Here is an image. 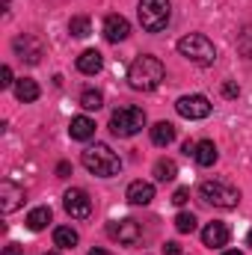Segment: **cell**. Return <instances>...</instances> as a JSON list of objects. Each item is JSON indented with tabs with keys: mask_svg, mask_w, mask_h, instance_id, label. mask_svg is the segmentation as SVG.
I'll return each instance as SVG.
<instances>
[{
	"mask_svg": "<svg viewBox=\"0 0 252 255\" xmlns=\"http://www.w3.org/2000/svg\"><path fill=\"white\" fill-rule=\"evenodd\" d=\"M247 244H250V250H252V229H250V235H247Z\"/></svg>",
	"mask_w": 252,
	"mask_h": 255,
	"instance_id": "36",
	"label": "cell"
},
{
	"mask_svg": "<svg viewBox=\"0 0 252 255\" xmlns=\"http://www.w3.org/2000/svg\"><path fill=\"white\" fill-rule=\"evenodd\" d=\"M107 235H110L113 241L125 244V247H133V244L142 241V229H139V223H133V220H113V223L107 226Z\"/></svg>",
	"mask_w": 252,
	"mask_h": 255,
	"instance_id": "9",
	"label": "cell"
},
{
	"mask_svg": "<svg viewBox=\"0 0 252 255\" xmlns=\"http://www.w3.org/2000/svg\"><path fill=\"white\" fill-rule=\"evenodd\" d=\"M15 98H18L21 104H33V101L39 98V83H36L33 77H21V80H15Z\"/></svg>",
	"mask_w": 252,
	"mask_h": 255,
	"instance_id": "18",
	"label": "cell"
},
{
	"mask_svg": "<svg viewBox=\"0 0 252 255\" xmlns=\"http://www.w3.org/2000/svg\"><path fill=\"white\" fill-rule=\"evenodd\" d=\"M80 107L83 110H101L104 107V95L98 89H83L80 92Z\"/></svg>",
	"mask_w": 252,
	"mask_h": 255,
	"instance_id": "24",
	"label": "cell"
},
{
	"mask_svg": "<svg viewBox=\"0 0 252 255\" xmlns=\"http://www.w3.org/2000/svg\"><path fill=\"white\" fill-rule=\"evenodd\" d=\"M48 223H51V208H48V205L33 208V211L27 214V229H30V232H42Z\"/></svg>",
	"mask_w": 252,
	"mask_h": 255,
	"instance_id": "20",
	"label": "cell"
},
{
	"mask_svg": "<svg viewBox=\"0 0 252 255\" xmlns=\"http://www.w3.org/2000/svg\"><path fill=\"white\" fill-rule=\"evenodd\" d=\"M0 77H3V80H0V86H3V89L15 86V80H12V68H9V65H3V68H0Z\"/></svg>",
	"mask_w": 252,
	"mask_h": 255,
	"instance_id": "27",
	"label": "cell"
},
{
	"mask_svg": "<svg viewBox=\"0 0 252 255\" xmlns=\"http://www.w3.org/2000/svg\"><path fill=\"white\" fill-rule=\"evenodd\" d=\"M68 136H71V139H80V142L92 139V136H95V122H92L89 116H74L71 125H68Z\"/></svg>",
	"mask_w": 252,
	"mask_h": 255,
	"instance_id": "16",
	"label": "cell"
},
{
	"mask_svg": "<svg viewBox=\"0 0 252 255\" xmlns=\"http://www.w3.org/2000/svg\"><path fill=\"white\" fill-rule=\"evenodd\" d=\"M241 54L244 57H252V27L241 33Z\"/></svg>",
	"mask_w": 252,
	"mask_h": 255,
	"instance_id": "26",
	"label": "cell"
},
{
	"mask_svg": "<svg viewBox=\"0 0 252 255\" xmlns=\"http://www.w3.org/2000/svg\"><path fill=\"white\" fill-rule=\"evenodd\" d=\"M196 226H199L196 214H187V211H181V214L175 217V229H178L181 235H193V232H196Z\"/></svg>",
	"mask_w": 252,
	"mask_h": 255,
	"instance_id": "25",
	"label": "cell"
},
{
	"mask_svg": "<svg viewBox=\"0 0 252 255\" xmlns=\"http://www.w3.org/2000/svg\"><path fill=\"white\" fill-rule=\"evenodd\" d=\"M163 255H181V247H178L175 241H169V244L163 247Z\"/></svg>",
	"mask_w": 252,
	"mask_h": 255,
	"instance_id": "31",
	"label": "cell"
},
{
	"mask_svg": "<svg viewBox=\"0 0 252 255\" xmlns=\"http://www.w3.org/2000/svg\"><path fill=\"white\" fill-rule=\"evenodd\" d=\"M145 128V113L139 107H119L113 116H110V130L113 136H133Z\"/></svg>",
	"mask_w": 252,
	"mask_h": 255,
	"instance_id": "6",
	"label": "cell"
},
{
	"mask_svg": "<svg viewBox=\"0 0 252 255\" xmlns=\"http://www.w3.org/2000/svg\"><path fill=\"white\" fill-rule=\"evenodd\" d=\"M104 68V57H101V51H95V48H89V51H83L80 57H77V71L80 74H98Z\"/></svg>",
	"mask_w": 252,
	"mask_h": 255,
	"instance_id": "15",
	"label": "cell"
},
{
	"mask_svg": "<svg viewBox=\"0 0 252 255\" xmlns=\"http://www.w3.org/2000/svg\"><path fill=\"white\" fill-rule=\"evenodd\" d=\"M199 199H202L205 205H214V208L229 211V208H238L241 190L232 187V184H226V181H202V184H199Z\"/></svg>",
	"mask_w": 252,
	"mask_h": 255,
	"instance_id": "5",
	"label": "cell"
},
{
	"mask_svg": "<svg viewBox=\"0 0 252 255\" xmlns=\"http://www.w3.org/2000/svg\"><path fill=\"white\" fill-rule=\"evenodd\" d=\"M223 255H244V253H238V250H229V253H223Z\"/></svg>",
	"mask_w": 252,
	"mask_h": 255,
	"instance_id": "35",
	"label": "cell"
},
{
	"mask_svg": "<svg viewBox=\"0 0 252 255\" xmlns=\"http://www.w3.org/2000/svg\"><path fill=\"white\" fill-rule=\"evenodd\" d=\"M127 33H130V24H127L125 15H107L104 18V39L107 42H113V45H119V42H125Z\"/></svg>",
	"mask_w": 252,
	"mask_h": 255,
	"instance_id": "11",
	"label": "cell"
},
{
	"mask_svg": "<svg viewBox=\"0 0 252 255\" xmlns=\"http://www.w3.org/2000/svg\"><path fill=\"white\" fill-rule=\"evenodd\" d=\"M175 175H178V163L175 160H169V157H160L157 163H154V178L157 181H175Z\"/></svg>",
	"mask_w": 252,
	"mask_h": 255,
	"instance_id": "22",
	"label": "cell"
},
{
	"mask_svg": "<svg viewBox=\"0 0 252 255\" xmlns=\"http://www.w3.org/2000/svg\"><path fill=\"white\" fill-rule=\"evenodd\" d=\"M12 48H15V54H18L24 63H30V65H39L42 57H45L42 42H39L36 36H18V39L12 42Z\"/></svg>",
	"mask_w": 252,
	"mask_h": 255,
	"instance_id": "10",
	"label": "cell"
},
{
	"mask_svg": "<svg viewBox=\"0 0 252 255\" xmlns=\"http://www.w3.org/2000/svg\"><path fill=\"white\" fill-rule=\"evenodd\" d=\"M136 15H139V24L145 33H160V30H166V24L172 18V6H169V0H139Z\"/></svg>",
	"mask_w": 252,
	"mask_h": 255,
	"instance_id": "4",
	"label": "cell"
},
{
	"mask_svg": "<svg viewBox=\"0 0 252 255\" xmlns=\"http://www.w3.org/2000/svg\"><path fill=\"white\" fill-rule=\"evenodd\" d=\"M45 255H60V253H45Z\"/></svg>",
	"mask_w": 252,
	"mask_h": 255,
	"instance_id": "37",
	"label": "cell"
},
{
	"mask_svg": "<svg viewBox=\"0 0 252 255\" xmlns=\"http://www.w3.org/2000/svg\"><path fill=\"white\" fill-rule=\"evenodd\" d=\"M172 139H175V125H172V122H157V125L151 128V142H154V145L163 148V145H169Z\"/></svg>",
	"mask_w": 252,
	"mask_h": 255,
	"instance_id": "21",
	"label": "cell"
},
{
	"mask_svg": "<svg viewBox=\"0 0 252 255\" xmlns=\"http://www.w3.org/2000/svg\"><path fill=\"white\" fill-rule=\"evenodd\" d=\"M187 199H190V190H187V187H178V190L172 193V202H175V205H184Z\"/></svg>",
	"mask_w": 252,
	"mask_h": 255,
	"instance_id": "29",
	"label": "cell"
},
{
	"mask_svg": "<svg viewBox=\"0 0 252 255\" xmlns=\"http://www.w3.org/2000/svg\"><path fill=\"white\" fill-rule=\"evenodd\" d=\"M154 199V184L151 181H130L127 184V202L130 205H148Z\"/></svg>",
	"mask_w": 252,
	"mask_h": 255,
	"instance_id": "14",
	"label": "cell"
},
{
	"mask_svg": "<svg viewBox=\"0 0 252 255\" xmlns=\"http://www.w3.org/2000/svg\"><path fill=\"white\" fill-rule=\"evenodd\" d=\"M77 232L71 229V226H57L54 229V247H60V250H74L77 247Z\"/></svg>",
	"mask_w": 252,
	"mask_h": 255,
	"instance_id": "19",
	"label": "cell"
},
{
	"mask_svg": "<svg viewBox=\"0 0 252 255\" xmlns=\"http://www.w3.org/2000/svg\"><path fill=\"white\" fill-rule=\"evenodd\" d=\"M223 95H226V98H238V95H241V86H238L235 80H229V83H223Z\"/></svg>",
	"mask_w": 252,
	"mask_h": 255,
	"instance_id": "28",
	"label": "cell"
},
{
	"mask_svg": "<svg viewBox=\"0 0 252 255\" xmlns=\"http://www.w3.org/2000/svg\"><path fill=\"white\" fill-rule=\"evenodd\" d=\"M68 33H71L74 39H86V36L92 33V27H89V18H86V15H74V18L68 21Z\"/></svg>",
	"mask_w": 252,
	"mask_h": 255,
	"instance_id": "23",
	"label": "cell"
},
{
	"mask_svg": "<svg viewBox=\"0 0 252 255\" xmlns=\"http://www.w3.org/2000/svg\"><path fill=\"white\" fill-rule=\"evenodd\" d=\"M80 160H83V166H86L92 175H98V178H113V175L122 172V157H119L110 145H104V142L89 145Z\"/></svg>",
	"mask_w": 252,
	"mask_h": 255,
	"instance_id": "2",
	"label": "cell"
},
{
	"mask_svg": "<svg viewBox=\"0 0 252 255\" xmlns=\"http://www.w3.org/2000/svg\"><path fill=\"white\" fill-rule=\"evenodd\" d=\"M63 208L68 217H74V220H86L89 214H92V199H89V193L80 190V187H71V190H65L63 196Z\"/></svg>",
	"mask_w": 252,
	"mask_h": 255,
	"instance_id": "8",
	"label": "cell"
},
{
	"mask_svg": "<svg viewBox=\"0 0 252 255\" xmlns=\"http://www.w3.org/2000/svg\"><path fill=\"white\" fill-rule=\"evenodd\" d=\"M89 255H113V253H107V250H98V247H95V250H89Z\"/></svg>",
	"mask_w": 252,
	"mask_h": 255,
	"instance_id": "34",
	"label": "cell"
},
{
	"mask_svg": "<svg viewBox=\"0 0 252 255\" xmlns=\"http://www.w3.org/2000/svg\"><path fill=\"white\" fill-rule=\"evenodd\" d=\"M217 145L211 142V139H199L196 142V148H193V160L199 163V166H214L217 163Z\"/></svg>",
	"mask_w": 252,
	"mask_h": 255,
	"instance_id": "17",
	"label": "cell"
},
{
	"mask_svg": "<svg viewBox=\"0 0 252 255\" xmlns=\"http://www.w3.org/2000/svg\"><path fill=\"white\" fill-rule=\"evenodd\" d=\"M21 205H24V187H18L12 181H3L0 184V208H3V214H12Z\"/></svg>",
	"mask_w": 252,
	"mask_h": 255,
	"instance_id": "13",
	"label": "cell"
},
{
	"mask_svg": "<svg viewBox=\"0 0 252 255\" xmlns=\"http://www.w3.org/2000/svg\"><path fill=\"white\" fill-rule=\"evenodd\" d=\"M163 77H166V68L163 63L157 60V57H151V54H142V57H136L130 68H127V80H130V86L136 89V92H151V89H157L160 83H163Z\"/></svg>",
	"mask_w": 252,
	"mask_h": 255,
	"instance_id": "1",
	"label": "cell"
},
{
	"mask_svg": "<svg viewBox=\"0 0 252 255\" xmlns=\"http://www.w3.org/2000/svg\"><path fill=\"white\" fill-rule=\"evenodd\" d=\"M57 175H60V178H68V175H71V163H68V160H60V163H57Z\"/></svg>",
	"mask_w": 252,
	"mask_h": 255,
	"instance_id": "30",
	"label": "cell"
},
{
	"mask_svg": "<svg viewBox=\"0 0 252 255\" xmlns=\"http://www.w3.org/2000/svg\"><path fill=\"white\" fill-rule=\"evenodd\" d=\"M178 54L196 65H214V60H217L214 42L208 36H202V33H190L184 39H178Z\"/></svg>",
	"mask_w": 252,
	"mask_h": 255,
	"instance_id": "3",
	"label": "cell"
},
{
	"mask_svg": "<svg viewBox=\"0 0 252 255\" xmlns=\"http://www.w3.org/2000/svg\"><path fill=\"white\" fill-rule=\"evenodd\" d=\"M202 244L208 250H223L229 244V226L226 223H208L202 229Z\"/></svg>",
	"mask_w": 252,
	"mask_h": 255,
	"instance_id": "12",
	"label": "cell"
},
{
	"mask_svg": "<svg viewBox=\"0 0 252 255\" xmlns=\"http://www.w3.org/2000/svg\"><path fill=\"white\" fill-rule=\"evenodd\" d=\"M3 255H24V250H21L18 244H9V247L3 250Z\"/></svg>",
	"mask_w": 252,
	"mask_h": 255,
	"instance_id": "32",
	"label": "cell"
},
{
	"mask_svg": "<svg viewBox=\"0 0 252 255\" xmlns=\"http://www.w3.org/2000/svg\"><path fill=\"white\" fill-rule=\"evenodd\" d=\"M175 110H178V116H184L190 122L208 119V116H211V101H208L205 95H181V98L175 101Z\"/></svg>",
	"mask_w": 252,
	"mask_h": 255,
	"instance_id": "7",
	"label": "cell"
},
{
	"mask_svg": "<svg viewBox=\"0 0 252 255\" xmlns=\"http://www.w3.org/2000/svg\"><path fill=\"white\" fill-rule=\"evenodd\" d=\"M193 148H196V142H190L187 139V142H184V154H193Z\"/></svg>",
	"mask_w": 252,
	"mask_h": 255,
	"instance_id": "33",
	"label": "cell"
}]
</instances>
